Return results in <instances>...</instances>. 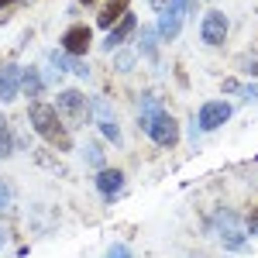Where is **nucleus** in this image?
I'll list each match as a JSON object with an SVG mask.
<instances>
[{
	"label": "nucleus",
	"instance_id": "10",
	"mask_svg": "<svg viewBox=\"0 0 258 258\" xmlns=\"http://www.w3.org/2000/svg\"><path fill=\"white\" fill-rule=\"evenodd\" d=\"M97 189L103 200H114L124 189V172L120 169H100L97 172Z\"/></svg>",
	"mask_w": 258,
	"mask_h": 258
},
{
	"label": "nucleus",
	"instance_id": "15",
	"mask_svg": "<svg viewBox=\"0 0 258 258\" xmlns=\"http://www.w3.org/2000/svg\"><path fill=\"white\" fill-rule=\"evenodd\" d=\"M155 45H159V31H155V28H141L138 55H145V59H155Z\"/></svg>",
	"mask_w": 258,
	"mask_h": 258
},
{
	"label": "nucleus",
	"instance_id": "27",
	"mask_svg": "<svg viewBox=\"0 0 258 258\" xmlns=\"http://www.w3.org/2000/svg\"><path fill=\"white\" fill-rule=\"evenodd\" d=\"M0 248H4V231H0Z\"/></svg>",
	"mask_w": 258,
	"mask_h": 258
},
{
	"label": "nucleus",
	"instance_id": "17",
	"mask_svg": "<svg viewBox=\"0 0 258 258\" xmlns=\"http://www.w3.org/2000/svg\"><path fill=\"white\" fill-rule=\"evenodd\" d=\"M14 152V138H11V131H7V124L0 120V159H7Z\"/></svg>",
	"mask_w": 258,
	"mask_h": 258
},
{
	"label": "nucleus",
	"instance_id": "22",
	"mask_svg": "<svg viewBox=\"0 0 258 258\" xmlns=\"http://www.w3.org/2000/svg\"><path fill=\"white\" fill-rule=\"evenodd\" d=\"M241 93H244V97H251V100H258V86H241Z\"/></svg>",
	"mask_w": 258,
	"mask_h": 258
},
{
	"label": "nucleus",
	"instance_id": "7",
	"mask_svg": "<svg viewBox=\"0 0 258 258\" xmlns=\"http://www.w3.org/2000/svg\"><path fill=\"white\" fill-rule=\"evenodd\" d=\"M90 38H93V31H90L86 24H73V28L62 35V52L73 55V59H83L86 48H90Z\"/></svg>",
	"mask_w": 258,
	"mask_h": 258
},
{
	"label": "nucleus",
	"instance_id": "25",
	"mask_svg": "<svg viewBox=\"0 0 258 258\" xmlns=\"http://www.w3.org/2000/svg\"><path fill=\"white\" fill-rule=\"evenodd\" d=\"M152 7H155V11H162V7H165V0H152Z\"/></svg>",
	"mask_w": 258,
	"mask_h": 258
},
{
	"label": "nucleus",
	"instance_id": "23",
	"mask_svg": "<svg viewBox=\"0 0 258 258\" xmlns=\"http://www.w3.org/2000/svg\"><path fill=\"white\" fill-rule=\"evenodd\" d=\"M244 73H251V76H258V62H244Z\"/></svg>",
	"mask_w": 258,
	"mask_h": 258
},
{
	"label": "nucleus",
	"instance_id": "2",
	"mask_svg": "<svg viewBox=\"0 0 258 258\" xmlns=\"http://www.w3.org/2000/svg\"><path fill=\"white\" fill-rule=\"evenodd\" d=\"M210 227H214L217 241L227 251H248V227H244V220L234 210H217L210 217Z\"/></svg>",
	"mask_w": 258,
	"mask_h": 258
},
{
	"label": "nucleus",
	"instance_id": "3",
	"mask_svg": "<svg viewBox=\"0 0 258 258\" xmlns=\"http://www.w3.org/2000/svg\"><path fill=\"white\" fill-rule=\"evenodd\" d=\"M193 7V0H169L165 7L159 11V41H172L179 38V31H182V18H186V11Z\"/></svg>",
	"mask_w": 258,
	"mask_h": 258
},
{
	"label": "nucleus",
	"instance_id": "4",
	"mask_svg": "<svg viewBox=\"0 0 258 258\" xmlns=\"http://www.w3.org/2000/svg\"><path fill=\"white\" fill-rule=\"evenodd\" d=\"M55 110L62 117H69L73 124H86L90 120V100L83 97L80 90H62L55 97Z\"/></svg>",
	"mask_w": 258,
	"mask_h": 258
},
{
	"label": "nucleus",
	"instance_id": "21",
	"mask_svg": "<svg viewBox=\"0 0 258 258\" xmlns=\"http://www.w3.org/2000/svg\"><path fill=\"white\" fill-rule=\"evenodd\" d=\"M11 203V189H7V182H0V210Z\"/></svg>",
	"mask_w": 258,
	"mask_h": 258
},
{
	"label": "nucleus",
	"instance_id": "12",
	"mask_svg": "<svg viewBox=\"0 0 258 258\" xmlns=\"http://www.w3.org/2000/svg\"><path fill=\"white\" fill-rule=\"evenodd\" d=\"M127 4H131V0H107V7L100 11L97 24H100V28H107V31H110V28H114V24H117V21L124 18V14H127Z\"/></svg>",
	"mask_w": 258,
	"mask_h": 258
},
{
	"label": "nucleus",
	"instance_id": "8",
	"mask_svg": "<svg viewBox=\"0 0 258 258\" xmlns=\"http://www.w3.org/2000/svg\"><path fill=\"white\" fill-rule=\"evenodd\" d=\"M200 38L207 41V45H224V38H227V18H224V11H207L203 14Z\"/></svg>",
	"mask_w": 258,
	"mask_h": 258
},
{
	"label": "nucleus",
	"instance_id": "1",
	"mask_svg": "<svg viewBox=\"0 0 258 258\" xmlns=\"http://www.w3.org/2000/svg\"><path fill=\"white\" fill-rule=\"evenodd\" d=\"M28 120H31V127H35L52 148H59V152H69V148H73V138H69L66 124H62V114L55 110V103L35 100V103L28 107Z\"/></svg>",
	"mask_w": 258,
	"mask_h": 258
},
{
	"label": "nucleus",
	"instance_id": "11",
	"mask_svg": "<svg viewBox=\"0 0 258 258\" xmlns=\"http://www.w3.org/2000/svg\"><path fill=\"white\" fill-rule=\"evenodd\" d=\"M21 93V66H0V100H14Z\"/></svg>",
	"mask_w": 258,
	"mask_h": 258
},
{
	"label": "nucleus",
	"instance_id": "24",
	"mask_svg": "<svg viewBox=\"0 0 258 258\" xmlns=\"http://www.w3.org/2000/svg\"><path fill=\"white\" fill-rule=\"evenodd\" d=\"M14 4H24V0H0V11L4 7H14Z\"/></svg>",
	"mask_w": 258,
	"mask_h": 258
},
{
	"label": "nucleus",
	"instance_id": "14",
	"mask_svg": "<svg viewBox=\"0 0 258 258\" xmlns=\"http://www.w3.org/2000/svg\"><path fill=\"white\" fill-rule=\"evenodd\" d=\"M21 90H24L28 97H38L41 90H45V83H41V76H38V69H35V66L21 69Z\"/></svg>",
	"mask_w": 258,
	"mask_h": 258
},
{
	"label": "nucleus",
	"instance_id": "18",
	"mask_svg": "<svg viewBox=\"0 0 258 258\" xmlns=\"http://www.w3.org/2000/svg\"><path fill=\"white\" fill-rule=\"evenodd\" d=\"M86 162H90V165H100V162H103V148H100V145H86Z\"/></svg>",
	"mask_w": 258,
	"mask_h": 258
},
{
	"label": "nucleus",
	"instance_id": "16",
	"mask_svg": "<svg viewBox=\"0 0 258 258\" xmlns=\"http://www.w3.org/2000/svg\"><path fill=\"white\" fill-rule=\"evenodd\" d=\"M135 62H138V52H117L114 69H117V73H131V69H135Z\"/></svg>",
	"mask_w": 258,
	"mask_h": 258
},
{
	"label": "nucleus",
	"instance_id": "5",
	"mask_svg": "<svg viewBox=\"0 0 258 258\" xmlns=\"http://www.w3.org/2000/svg\"><path fill=\"white\" fill-rule=\"evenodd\" d=\"M231 114L234 110H231L227 100H207L197 114V131H217V127H224L231 120Z\"/></svg>",
	"mask_w": 258,
	"mask_h": 258
},
{
	"label": "nucleus",
	"instance_id": "20",
	"mask_svg": "<svg viewBox=\"0 0 258 258\" xmlns=\"http://www.w3.org/2000/svg\"><path fill=\"white\" fill-rule=\"evenodd\" d=\"M248 234H258V210L248 214Z\"/></svg>",
	"mask_w": 258,
	"mask_h": 258
},
{
	"label": "nucleus",
	"instance_id": "13",
	"mask_svg": "<svg viewBox=\"0 0 258 258\" xmlns=\"http://www.w3.org/2000/svg\"><path fill=\"white\" fill-rule=\"evenodd\" d=\"M48 59H52V66H59V69H69V73H76V76H90V66L83 59H73V55L66 59V52H52Z\"/></svg>",
	"mask_w": 258,
	"mask_h": 258
},
{
	"label": "nucleus",
	"instance_id": "26",
	"mask_svg": "<svg viewBox=\"0 0 258 258\" xmlns=\"http://www.w3.org/2000/svg\"><path fill=\"white\" fill-rule=\"evenodd\" d=\"M80 4H83V7H90V4H97V0H80Z\"/></svg>",
	"mask_w": 258,
	"mask_h": 258
},
{
	"label": "nucleus",
	"instance_id": "6",
	"mask_svg": "<svg viewBox=\"0 0 258 258\" xmlns=\"http://www.w3.org/2000/svg\"><path fill=\"white\" fill-rule=\"evenodd\" d=\"M90 120H97L103 138H110V145H120V127L114 120V107L107 103V97H93L90 100Z\"/></svg>",
	"mask_w": 258,
	"mask_h": 258
},
{
	"label": "nucleus",
	"instance_id": "9",
	"mask_svg": "<svg viewBox=\"0 0 258 258\" xmlns=\"http://www.w3.org/2000/svg\"><path fill=\"white\" fill-rule=\"evenodd\" d=\"M135 28H138V21H135V14H124V18H120L117 24L110 28V35L103 38V48H107V52H110V48H120L124 41H127L131 35H135Z\"/></svg>",
	"mask_w": 258,
	"mask_h": 258
},
{
	"label": "nucleus",
	"instance_id": "19",
	"mask_svg": "<svg viewBox=\"0 0 258 258\" xmlns=\"http://www.w3.org/2000/svg\"><path fill=\"white\" fill-rule=\"evenodd\" d=\"M103 258H131V248H127V244H110Z\"/></svg>",
	"mask_w": 258,
	"mask_h": 258
}]
</instances>
